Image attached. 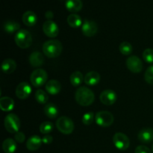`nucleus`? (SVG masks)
<instances>
[{"label": "nucleus", "instance_id": "1", "mask_svg": "<svg viewBox=\"0 0 153 153\" xmlns=\"http://www.w3.org/2000/svg\"><path fill=\"white\" fill-rule=\"evenodd\" d=\"M75 99L78 104L82 106H89L95 100L94 92L87 87H81L76 91Z\"/></svg>", "mask_w": 153, "mask_h": 153}, {"label": "nucleus", "instance_id": "2", "mask_svg": "<svg viewBox=\"0 0 153 153\" xmlns=\"http://www.w3.org/2000/svg\"><path fill=\"white\" fill-rule=\"evenodd\" d=\"M62 50V44H61V43L59 40H47L43 45V54L49 58H58L61 54Z\"/></svg>", "mask_w": 153, "mask_h": 153}, {"label": "nucleus", "instance_id": "3", "mask_svg": "<svg viewBox=\"0 0 153 153\" xmlns=\"http://www.w3.org/2000/svg\"><path fill=\"white\" fill-rule=\"evenodd\" d=\"M16 44L21 49H28L32 43V37L28 31L20 29L16 33L14 37Z\"/></svg>", "mask_w": 153, "mask_h": 153}, {"label": "nucleus", "instance_id": "4", "mask_svg": "<svg viewBox=\"0 0 153 153\" xmlns=\"http://www.w3.org/2000/svg\"><path fill=\"white\" fill-rule=\"evenodd\" d=\"M4 128L9 133L14 134L19 131L20 128V121L17 115L15 114H8L4 120Z\"/></svg>", "mask_w": 153, "mask_h": 153}, {"label": "nucleus", "instance_id": "5", "mask_svg": "<svg viewBox=\"0 0 153 153\" xmlns=\"http://www.w3.org/2000/svg\"><path fill=\"white\" fill-rule=\"evenodd\" d=\"M48 74L43 69H37L32 72L30 76V82L35 88H40L44 84H46Z\"/></svg>", "mask_w": 153, "mask_h": 153}, {"label": "nucleus", "instance_id": "6", "mask_svg": "<svg viewBox=\"0 0 153 153\" xmlns=\"http://www.w3.org/2000/svg\"><path fill=\"white\" fill-rule=\"evenodd\" d=\"M56 127L62 134H70L74 130V123L70 118L63 116L57 120Z\"/></svg>", "mask_w": 153, "mask_h": 153}, {"label": "nucleus", "instance_id": "7", "mask_svg": "<svg viewBox=\"0 0 153 153\" xmlns=\"http://www.w3.org/2000/svg\"><path fill=\"white\" fill-rule=\"evenodd\" d=\"M96 123L101 127H109L113 124L114 117L111 112L107 111H101L96 114Z\"/></svg>", "mask_w": 153, "mask_h": 153}, {"label": "nucleus", "instance_id": "8", "mask_svg": "<svg viewBox=\"0 0 153 153\" xmlns=\"http://www.w3.org/2000/svg\"><path fill=\"white\" fill-rule=\"evenodd\" d=\"M113 143L115 147L121 151H125L130 146V140L128 136L121 132H117L114 135Z\"/></svg>", "mask_w": 153, "mask_h": 153}, {"label": "nucleus", "instance_id": "9", "mask_svg": "<svg viewBox=\"0 0 153 153\" xmlns=\"http://www.w3.org/2000/svg\"><path fill=\"white\" fill-rule=\"evenodd\" d=\"M126 64L127 68L134 73H139L143 70V62L138 57L135 55H132L127 58Z\"/></svg>", "mask_w": 153, "mask_h": 153}, {"label": "nucleus", "instance_id": "10", "mask_svg": "<svg viewBox=\"0 0 153 153\" xmlns=\"http://www.w3.org/2000/svg\"><path fill=\"white\" fill-rule=\"evenodd\" d=\"M43 31L47 37L54 38L59 34L58 25L52 20H46L43 25Z\"/></svg>", "mask_w": 153, "mask_h": 153}, {"label": "nucleus", "instance_id": "11", "mask_svg": "<svg viewBox=\"0 0 153 153\" xmlns=\"http://www.w3.org/2000/svg\"><path fill=\"white\" fill-rule=\"evenodd\" d=\"M98 31L97 24L93 20L85 19L82 25V31L86 37H94Z\"/></svg>", "mask_w": 153, "mask_h": 153}, {"label": "nucleus", "instance_id": "12", "mask_svg": "<svg viewBox=\"0 0 153 153\" xmlns=\"http://www.w3.org/2000/svg\"><path fill=\"white\" fill-rule=\"evenodd\" d=\"M100 100L101 102L105 105H112L116 102L117 96L116 93L112 90H105L100 94Z\"/></svg>", "mask_w": 153, "mask_h": 153}, {"label": "nucleus", "instance_id": "13", "mask_svg": "<svg viewBox=\"0 0 153 153\" xmlns=\"http://www.w3.org/2000/svg\"><path fill=\"white\" fill-rule=\"evenodd\" d=\"M31 94V87L28 82H21L16 88V96L20 100H25Z\"/></svg>", "mask_w": 153, "mask_h": 153}, {"label": "nucleus", "instance_id": "14", "mask_svg": "<svg viewBox=\"0 0 153 153\" xmlns=\"http://www.w3.org/2000/svg\"><path fill=\"white\" fill-rule=\"evenodd\" d=\"M137 138L143 143H149L153 140V129L150 128L140 130L137 135Z\"/></svg>", "mask_w": 153, "mask_h": 153}, {"label": "nucleus", "instance_id": "15", "mask_svg": "<svg viewBox=\"0 0 153 153\" xmlns=\"http://www.w3.org/2000/svg\"><path fill=\"white\" fill-rule=\"evenodd\" d=\"M43 140L38 135H33L28 139L26 142V147L30 151H36L41 146Z\"/></svg>", "mask_w": 153, "mask_h": 153}, {"label": "nucleus", "instance_id": "16", "mask_svg": "<svg viewBox=\"0 0 153 153\" xmlns=\"http://www.w3.org/2000/svg\"><path fill=\"white\" fill-rule=\"evenodd\" d=\"M61 89V85L58 81L57 80H49L46 84V91L50 95H57L59 94Z\"/></svg>", "mask_w": 153, "mask_h": 153}, {"label": "nucleus", "instance_id": "17", "mask_svg": "<svg viewBox=\"0 0 153 153\" xmlns=\"http://www.w3.org/2000/svg\"><path fill=\"white\" fill-rule=\"evenodd\" d=\"M29 63L34 67H40L44 63V57L40 52H33L29 56Z\"/></svg>", "mask_w": 153, "mask_h": 153}, {"label": "nucleus", "instance_id": "18", "mask_svg": "<svg viewBox=\"0 0 153 153\" xmlns=\"http://www.w3.org/2000/svg\"><path fill=\"white\" fill-rule=\"evenodd\" d=\"M100 75L96 71H91L85 75L84 78V82L87 85L94 86L100 82Z\"/></svg>", "mask_w": 153, "mask_h": 153}, {"label": "nucleus", "instance_id": "19", "mask_svg": "<svg viewBox=\"0 0 153 153\" xmlns=\"http://www.w3.org/2000/svg\"><path fill=\"white\" fill-rule=\"evenodd\" d=\"M22 20L26 26L31 27L34 26L37 23V16L34 12L31 11V10H28L23 13Z\"/></svg>", "mask_w": 153, "mask_h": 153}, {"label": "nucleus", "instance_id": "20", "mask_svg": "<svg viewBox=\"0 0 153 153\" xmlns=\"http://www.w3.org/2000/svg\"><path fill=\"white\" fill-rule=\"evenodd\" d=\"M65 7L68 11L76 13L82 10L83 4L82 0H67L65 2Z\"/></svg>", "mask_w": 153, "mask_h": 153}, {"label": "nucleus", "instance_id": "21", "mask_svg": "<svg viewBox=\"0 0 153 153\" xmlns=\"http://www.w3.org/2000/svg\"><path fill=\"white\" fill-rule=\"evenodd\" d=\"M1 70L5 74H10L13 73L16 68V64L15 61L10 58H7L4 60L1 63Z\"/></svg>", "mask_w": 153, "mask_h": 153}, {"label": "nucleus", "instance_id": "22", "mask_svg": "<svg viewBox=\"0 0 153 153\" xmlns=\"http://www.w3.org/2000/svg\"><path fill=\"white\" fill-rule=\"evenodd\" d=\"M13 108H14V102L13 99L7 97H1L0 99V108L1 111L9 112L13 110Z\"/></svg>", "mask_w": 153, "mask_h": 153}, {"label": "nucleus", "instance_id": "23", "mask_svg": "<svg viewBox=\"0 0 153 153\" xmlns=\"http://www.w3.org/2000/svg\"><path fill=\"white\" fill-rule=\"evenodd\" d=\"M43 111H44L46 116L50 118V119L56 118L58 117V113H59V110H58V107L53 103L46 104L45 107L43 108Z\"/></svg>", "mask_w": 153, "mask_h": 153}, {"label": "nucleus", "instance_id": "24", "mask_svg": "<svg viewBox=\"0 0 153 153\" xmlns=\"http://www.w3.org/2000/svg\"><path fill=\"white\" fill-rule=\"evenodd\" d=\"M17 149L16 142L12 138H7L3 141L2 149L5 153H14Z\"/></svg>", "mask_w": 153, "mask_h": 153}, {"label": "nucleus", "instance_id": "25", "mask_svg": "<svg viewBox=\"0 0 153 153\" xmlns=\"http://www.w3.org/2000/svg\"><path fill=\"white\" fill-rule=\"evenodd\" d=\"M19 28H20V25L18 22L12 20L6 21L3 25V28H4V31L8 34H13L16 31L17 32L18 31H19Z\"/></svg>", "mask_w": 153, "mask_h": 153}, {"label": "nucleus", "instance_id": "26", "mask_svg": "<svg viewBox=\"0 0 153 153\" xmlns=\"http://www.w3.org/2000/svg\"><path fill=\"white\" fill-rule=\"evenodd\" d=\"M67 22L70 27L74 28L82 26V23H83L81 16L76 13H72V14L69 15L67 17Z\"/></svg>", "mask_w": 153, "mask_h": 153}, {"label": "nucleus", "instance_id": "27", "mask_svg": "<svg viewBox=\"0 0 153 153\" xmlns=\"http://www.w3.org/2000/svg\"><path fill=\"white\" fill-rule=\"evenodd\" d=\"M84 78L85 77H84L83 75L80 71H75L70 76V83L74 87L79 86L84 81Z\"/></svg>", "mask_w": 153, "mask_h": 153}, {"label": "nucleus", "instance_id": "28", "mask_svg": "<svg viewBox=\"0 0 153 153\" xmlns=\"http://www.w3.org/2000/svg\"><path fill=\"white\" fill-rule=\"evenodd\" d=\"M36 101L40 104H46L49 100L48 94L43 90H37L35 93Z\"/></svg>", "mask_w": 153, "mask_h": 153}, {"label": "nucleus", "instance_id": "29", "mask_svg": "<svg viewBox=\"0 0 153 153\" xmlns=\"http://www.w3.org/2000/svg\"><path fill=\"white\" fill-rule=\"evenodd\" d=\"M119 50L123 55H129L132 52V46L127 41H123L120 44Z\"/></svg>", "mask_w": 153, "mask_h": 153}, {"label": "nucleus", "instance_id": "30", "mask_svg": "<svg viewBox=\"0 0 153 153\" xmlns=\"http://www.w3.org/2000/svg\"><path fill=\"white\" fill-rule=\"evenodd\" d=\"M53 128V123L49 122V121H46V122L42 123L40 126V131L43 134H47L49 133L52 132Z\"/></svg>", "mask_w": 153, "mask_h": 153}, {"label": "nucleus", "instance_id": "31", "mask_svg": "<svg viewBox=\"0 0 153 153\" xmlns=\"http://www.w3.org/2000/svg\"><path fill=\"white\" fill-rule=\"evenodd\" d=\"M95 119V115L93 112H87L82 116V123L85 126L91 125Z\"/></svg>", "mask_w": 153, "mask_h": 153}, {"label": "nucleus", "instance_id": "32", "mask_svg": "<svg viewBox=\"0 0 153 153\" xmlns=\"http://www.w3.org/2000/svg\"><path fill=\"white\" fill-rule=\"evenodd\" d=\"M143 58L148 64L153 63V49H146L143 52Z\"/></svg>", "mask_w": 153, "mask_h": 153}, {"label": "nucleus", "instance_id": "33", "mask_svg": "<svg viewBox=\"0 0 153 153\" xmlns=\"http://www.w3.org/2000/svg\"><path fill=\"white\" fill-rule=\"evenodd\" d=\"M145 81L149 85H153V65L150 66L146 70L144 74Z\"/></svg>", "mask_w": 153, "mask_h": 153}, {"label": "nucleus", "instance_id": "34", "mask_svg": "<svg viewBox=\"0 0 153 153\" xmlns=\"http://www.w3.org/2000/svg\"><path fill=\"white\" fill-rule=\"evenodd\" d=\"M14 138H15V140H16V142H17V143H23L24 140H25V134H24L23 132H22V131H18V132L15 133Z\"/></svg>", "mask_w": 153, "mask_h": 153}, {"label": "nucleus", "instance_id": "35", "mask_svg": "<svg viewBox=\"0 0 153 153\" xmlns=\"http://www.w3.org/2000/svg\"><path fill=\"white\" fill-rule=\"evenodd\" d=\"M135 153H152L150 149L147 147V146H145L141 145V146H138L135 149L134 151Z\"/></svg>", "mask_w": 153, "mask_h": 153}, {"label": "nucleus", "instance_id": "36", "mask_svg": "<svg viewBox=\"0 0 153 153\" xmlns=\"http://www.w3.org/2000/svg\"><path fill=\"white\" fill-rule=\"evenodd\" d=\"M42 140H43V143L44 144H50L52 143V142L53 141V137L51 135H45L44 137H43L42 138Z\"/></svg>", "mask_w": 153, "mask_h": 153}, {"label": "nucleus", "instance_id": "37", "mask_svg": "<svg viewBox=\"0 0 153 153\" xmlns=\"http://www.w3.org/2000/svg\"><path fill=\"white\" fill-rule=\"evenodd\" d=\"M45 16H46V19H48V20H51V19L53 18L54 13H52V11H51V10H48V11H46V13H45Z\"/></svg>", "mask_w": 153, "mask_h": 153}, {"label": "nucleus", "instance_id": "38", "mask_svg": "<svg viewBox=\"0 0 153 153\" xmlns=\"http://www.w3.org/2000/svg\"><path fill=\"white\" fill-rule=\"evenodd\" d=\"M152 150H153V146H152Z\"/></svg>", "mask_w": 153, "mask_h": 153}]
</instances>
